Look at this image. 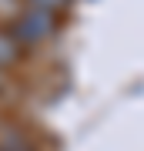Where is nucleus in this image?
<instances>
[{"instance_id":"nucleus-4","label":"nucleus","mask_w":144,"mask_h":151,"mask_svg":"<svg viewBox=\"0 0 144 151\" xmlns=\"http://www.w3.org/2000/svg\"><path fill=\"white\" fill-rule=\"evenodd\" d=\"M7 4H10V0H0V7H7Z\"/></svg>"},{"instance_id":"nucleus-1","label":"nucleus","mask_w":144,"mask_h":151,"mask_svg":"<svg viewBox=\"0 0 144 151\" xmlns=\"http://www.w3.org/2000/svg\"><path fill=\"white\" fill-rule=\"evenodd\" d=\"M54 14L47 10H37V7H30V10H24L20 17L14 20V44L20 47V44H40V40H47L50 34H54Z\"/></svg>"},{"instance_id":"nucleus-3","label":"nucleus","mask_w":144,"mask_h":151,"mask_svg":"<svg viewBox=\"0 0 144 151\" xmlns=\"http://www.w3.org/2000/svg\"><path fill=\"white\" fill-rule=\"evenodd\" d=\"M67 4H70V0H30V7H37V10H47V14H54V10H64Z\"/></svg>"},{"instance_id":"nucleus-2","label":"nucleus","mask_w":144,"mask_h":151,"mask_svg":"<svg viewBox=\"0 0 144 151\" xmlns=\"http://www.w3.org/2000/svg\"><path fill=\"white\" fill-rule=\"evenodd\" d=\"M17 54H20V47L14 44V37L7 30H0V67H7V64H14Z\"/></svg>"}]
</instances>
